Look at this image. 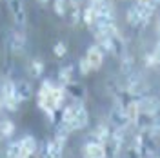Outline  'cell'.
I'll list each match as a JSON object with an SVG mask.
<instances>
[{"label":"cell","instance_id":"3957f363","mask_svg":"<svg viewBox=\"0 0 160 158\" xmlns=\"http://www.w3.org/2000/svg\"><path fill=\"white\" fill-rule=\"evenodd\" d=\"M153 13L155 11L149 9V7H146V6H142V4H133L128 13H126V20H128V24L133 26V27H137V29H144L148 24L151 22L153 18Z\"/></svg>","mask_w":160,"mask_h":158},{"label":"cell","instance_id":"52a82bcc","mask_svg":"<svg viewBox=\"0 0 160 158\" xmlns=\"http://www.w3.org/2000/svg\"><path fill=\"white\" fill-rule=\"evenodd\" d=\"M84 57H86V60L89 62V66H91V69L93 71L100 69L102 64H104V51L100 49V46H97V44L89 46Z\"/></svg>","mask_w":160,"mask_h":158},{"label":"cell","instance_id":"7a4b0ae2","mask_svg":"<svg viewBox=\"0 0 160 158\" xmlns=\"http://www.w3.org/2000/svg\"><path fill=\"white\" fill-rule=\"evenodd\" d=\"M88 124H89V113H88L86 106L80 100H73L71 104H68L62 109L58 129L73 133V131H80V129L88 127Z\"/></svg>","mask_w":160,"mask_h":158},{"label":"cell","instance_id":"4fadbf2b","mask_svg":"<svg viewBox=\"0 0 160 158\" xmlns=\"http://www.w3.org/2000/svg\"><path fill=\"white\" fill-rule=\"evenodd\" d=\"M109 135H111V126H106V124H98L97 127L91 131V140L95 142H100L106 146V142L109 140Z\"/></svg>","mask_w":160,"mask_h":158},{"label":"cell","instance_id":"4316f807","mask_svg":"<svg viewBox=\"0 0 160 158\" xmlns=\"http://www.w3.org/2000/svg\"><path fill=\"white\" fill-rule=\"evenodd\" d=\"M37 2H38L40 6H46V4H48V2H49V0H37Z\"/></svg>","mask_w":160,"mask_h":158},{"label":"cell","instance_id":"d6986e66","mask_svg":"<svg viewBox=\"0 0 160 158\" xmlns=\"http://www.w3.org/2000/svg\"><path fill=\"white\" fill-rule=\"evenodd\" d=\"M28 73H29L31 77H42V73H44V62L40 58L29 60V64H28Z\"/></svg>","mask_w":160,"mask_h":158},{"label":"cell","instance_id":"ffe728a7","mask_svg":"<svg viewBox=\"0 0 160 158\" xmlns=\"http://www.w3.org/2000/svg\"><path fill=\"white\" fill-rule=\"evenodd\" d=\"M20 155H22L20 140H15V142L8 144V147H6V158H20Z\"/></svg>","mask_w":160,"mask_h":158},{"label":"cell","instance_id":"9a60e30c","mask_svg":"<svg viewBox=\"0 0 160 158\" xmlns=\"http://www.w3.org/2000/svg\"><path fill=\"white\" fill-rule=\"evenodd\" d=\"M71 82H75V69H73V66H62L58 69V84L60 86H68Z\"/></svg>","mask_w":160,"mask_h":158},{"label":"cell","instance_id":"44dd1931","mask_svg":"<svg viewBox=\"0 0 160 158\" xmlns=\"http://www.w3.org/2000/svg\"><path fill=\"white\" fill-rule=\"evenodd\" d=\"M53 9L58 17H66L68 11V0H53Z\"/></svg>","mask_w":160,"mask_h":158},{"label":"cell","instance_id":"9c48e42d","mask_svg":"<svg viewBox=\"0 0 160 158\" xmlns=\"http://www.w3.org/2000/svg\"><path fill=\"white\" fill-rule=\"evenodd\" d=\"M138 100L140 106V113H148V115H158L160 113V102L157 96H151V95H146Z\"/></svg>","mask_w":160,"mask_h":158},{"label":"cell","instance_id":"8fae6325","mask_svg":"<svg viewBox=\"0 0 160 158\" xmlns=\"http://www.w3.org/2000/svg\"><path fill=\"white\" fill-rule=\"evenodd\" d=\"M8 44H9V49L13 53H22L26 47V35L20 29H13L8 37Z\"/></svg>","mask_w":160,"mask_h":158},{"label":"cell","instance_id":"6da1fadb","mask_svg":"<svg viewBox=\"0 0 160 158\" xmlns=\"http://www.w3.org/2000/svg\"><path fill=\"white\" fill-rule=\"evenodd\" d=\"M66 98H68V93H66L64 86L53 84L51 80H44L38 93H37V104L51 122L55 120V113L60 107H64Z\"/></svg>","mask_w":160,"mask_h":158},{"label":"cell","instance_id":"5bb4252c","mask_svg":"<svg viewBox=\"0 0 160 158\" xmlns=\"http://www.w3.org/2000/svg\"><path fill=\"white\" fill-rule=\"evenodd\" d=\"M64 89H66V93H68L73 100H80V102H82V100L86 98V87L80 86V84H77V82H71L68 86H64Z\"/></svg>","mask_w":160,"mask_h":158},{"label":"cell","instance_id":"8992f818","mask_svg":"<svg viewBox=\"0 0 160 158\" xmlns=\"http://www.w3.org/2000/svg\"><path fill=\"white\" fill-rule=\"evenodd\" d=\"M109 122H111V126H113V127L122 129V131H126L129 126H133V124L129 122V118L126 116L124 106H122V104H118V102H115V106H113V109H111Z\"/></svg>","mask_w":160,"mask_h":158},{"label":"cell","instance_id":"ba28073f","mask_svg":"<svg viewBox=\"0 0 160 158\" xmlns=\"http://www.w3.org/2000/svg\"><path fill=\"white\" fill-rule=\"evenodd\" d=\"M84 158H108V151H106V146L100 144V142H95V140H89L86 146H84Z\"/></svg>","mask_w":160,"mask_h":158},{"label":"cell","instance_id":"7c38bea8","mask_svg":"<svg viewBox=\"0 0 160 158\" xmlns=\"http://www.w3.org/2000/svg\"><path fill=\"white\" fill-rule=\"evenodd\" d=\"M15 93H17L18 100L24 104L26 100H29L33 96V87L28 80H18V82H15Z\"/></svg>","mask_w":160,"mask_h":158},{"label":"cell","instance_id":"484cf974","mask_svg":"<svg viewBox=\"0 0 160 158\" xmlns=\"http://www.w3.org/2000/svg\"><path fill=\"white\" fill-rule=\"evenodd\" d=\"M157 35H158V38H160V18L157 20Z\"/></svg>","mask_w":160,"mask_h":158},{"label":"cell","instance_id":"cb8c5ba5","mask_svg":"<svg viewBox=\"0 0 160 158\" xmlns=\"http://www.w3.org/2000/svg\"><path fill=\"white\" fill-rule=\"evenodd\" d=\"M144 64H146V67H155V66H158V64H157V57H155V51H153V53H148V55L144 57Z\"/></svg>","mask_w":160,"mask_h":158},{"label":"cell","instance_id":"2e32d148","mask_svg":"<svg viewBox=\"0 0 160 158\" xmlns=\"http://www.w3.org/2000/svg\"><path fill=\"white\" fill-rule=\"evenodd\" d=\"M124 111H126V116L129 118L131 124H135V120L138 118V115H140V106H138V100L137 98H133L129 100L126 106H124Z\"/></svg>","mask_w":160,"mask_h":158},{"label":"cell","instance_id":"f546056e","mask_svg":"<svg viewBox=\"0 0 160 158\" xmlns=\"http://www.w3.org/2000/svg\"><path fill=\"white\" fill-rule=\"evenodd\" d=\"M0 120H2V118H0Z\"/></svg>","mask_w":160,"mask_h":158},{"label":"cell","instance_id":"30bf717a","mask_svg":"<svg viewBox=\"0 0 160 158\" xmlns=\"http://www.w3.org/2000/svg\"><path fill=\"white\" fill-rule=\"evenodd\" d=\"M20 146H22V155L20 158H33L38 151V144H37V138L31 136V135H26L20 138Z\"/></svg>","mask_w":160,"mask_h":158},{"label":"cell","instance_id":"ac0fdd59","mask_svg":"<svg viewBox=\"0 0 160 158\" xmlns=\"http://www.w3.org/2000/svg\"><path fill=\"white\" fill-rule=\"evenodd\" d=\"M82 22H84L89 29H93L95 24H97V13L91 9L89 6H86V7L82 9Z\"/></svg>","mask_w":160,"mask_h":158},{"label":"cell","instance_id":"277c9868","mask_svg":"<svg viewBox=\"0 0 160 158\" xmlns=\"http://www.w3.org/2000/svg\"><path fill=\"white\" fill-rule=\"evenodd\" d=\"M0 100L4 104V109H8V111H18V107L22 106V102L18 100L17 93H15V82L13 80H2Z\"/></svg>","mask_w":160,"mask_h":158},{"label":"cell","instance_id":"7402d4cb","mask_svg":"<svg viewBox=\"0 0 160 158\" xmlns=\"http://www.w3.org/2000/svg\"><path fill=\"white\" fill-rule=\"evenodd\" d=\"M53 53H55L58 58L66 57V55H68V44H66V42H62V40H58V42L55 44V47H53Z\"/></svg>","mask_w":160,"mask_h":158},{"label":"cell","instance_id":"d4e9b609","mask_svg":"<svg viewBox=\"0 0 160 158\" xmlns=\"http://www.w3.org/2000/svg\"><path fill=\"white\" fill-rule=\"evenodd\" d=\"M155 57H157V64L160 66V38H158V44L155 47Z\"/></svg>","mask_w":160,"mask_h":158},{"label":"cell","instance_id":"83f0119b","mask_svg":"<svg viewBox=\"0 0 160 158\" xmlns=\"http://www.w3.org/2000/svg\"><path fill=\"white\" fill-rule=\"evenodd\" d=\"M111 2H118V0H111Z\"/></svg>","mask_w":160,"mask_h":158},{"label":"cell","instance_id":"5b68a950","mask_svg":"<svg viewBox=\"0 0 160 158\" xmlns=\"http://www.w3.org/2000/svg\"><path fill=\"white\" fill-rule=\"evenodd\" d=\"M6 4H8V9H9L17 27H24L26 22H28V13H26L24 0H6Z\"/></svg>","mask_w":160,"mask_h":158},{"label":"cell","instance_id":"e0dca14e","mask_svg":"<svg viewBox=\"0 0 160 158\" xmlns=\"http://www.w3.org/2000/svg\"><path fill=\"white\" fill-rule=\"evenodd\" d=\"M15 135V122L9 118L0 120V138H9Z\"/></svg>","mask_w":160,"mask_h":158},{"label":"cell","instance_id":"f1b7e54d","mask_svg":"<svg viewBox=\"0 0 160 158\" xmlns=\"http://www.w3.org/2000/svg\"><path fill=\"white\" fill-rule=\"evenodd\" d=\"M157 2H158V4H160V0H157Z\"/></svg>","mask_w":160,"mask_h":158},{"label":"cell","instance_id":"603a6c76","mask_svg":"<svg viewBox=\"0 0 160 158\" xmlns=\"http://www.w3.org/2000/svg\"><path fill=\"white\" fill-rule=\"evenodd\" d=\"M91 71H93V69H91L89 62L86 60V57H82V58L78 60V73L82 75V77H88V75H89Z\"/></svg>","mask_w":160,"mask_h":158}]
</instances>
